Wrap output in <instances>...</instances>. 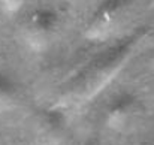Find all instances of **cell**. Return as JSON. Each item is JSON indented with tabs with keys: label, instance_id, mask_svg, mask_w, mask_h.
Here are the masks:
<instances>
[{
	"label": "cell",
	"instance_id": "3",
	"mask_svg": "<svg viewBox=\"0 0 154 145\" xmlns=\"http://www.w3.org/2000/svg\"><path fill=\"white\" fill-rule=\"evenodd\" d=\"M142 115V105L132 96L117 97L106 109V124L118 132L132 129Z\"/></svg>",
	"mask_w": 154,
	"mask_h": 145
},
{
	"label": "cell",
	"instance_id": "4",
	"mask_svg": "<svg viewBox=\"0 0 154 145\" xmlns=\"http://www.w3.org/2000/svg\"><path fill=\"white\" fill-rule=\"evenodd\" d=\"M55 15L50 11H36L29 15L23 26V36L32 48L41 49L48 45L55 32Z\"/></svg>",
	"mask_w": 154,
	"mask_h": 145
},
{
	"label": "cell",
	"instance_id": "5",
	"mask_svg": "<svg viewBox=\"0 0 154 145\" xmlns=\"http://www.w3.org/2000/svg\"><path fill=\"white\" fill-rule=\"evenodd\" d=\"M66 124L55 111L42 112L33 126V145H61Z\"/></svg>",
	"mask_w": 154,
	"mask_h": 145
},
{
	"label": "cell",
	"instance_id": "1",
	"mask_svg": "<svg viewBox=\"0 0 154 145\" xmlns=\"http://www.w3.org/2000/svg\"><path fill=\"white\" fill-rule=\"evenodd\" d=\"M132 44L133 41H127L93 60L75 79H72L66 91V100L84 102L102 90L103 85L126 64V60L132 52Z\"/></svg>",
	"mask_w": 154,
	"mask_h": 145
},
{
	"label": "cell",
	"instance_id": "2",
	"mask_svg": "<svg viewBox=\"0 0 154 145\" xmlns=\"http://www.w3.org/2000/svg\"><path fill=\"white\" fill-rule=\"evenodd\" d=\"M133 0H105L93 17L88 36L103 38L111 33L123 20H126Z\"/></svg>",
	"mask_w": 154,
	"mask_h": 145
},
{
	"label": "cell",
	"instance_id": "6",
	"mask_svg": "<svg viewBox=\"0 0 154 145\" xmlns=\"http://www.w3.org/2000/svg\"><path fill=\"white\" fill-rule=\"evenodd\" d=\"M24 0H2V3L8 8V9H11V11H14V9H18L20 6H21V3H23Z\"/></svg>",
	"mask_w": 154,
	"mask_h": 145
},
{
	"label": "cell",
	"instance_id": "8",
	"mask_svg": "<svg viewBox=\"0 0 154 145\" xmlns=\"http://www.w3.org/2000/svg\"><path fill=\"white\" fill-rule=\"evenodd\" d=\"M84 145H97V144H96L94 141H88V142H85Z\"/></svg>",
	"mask_w": 154,
	"mask_h": 145
},
{
	"label": "cell",
	"instance_id": "7",
	"mask_svg": "<svg viewBox=\"0 0 154 145\" xmlns=\"http://www.w3.org/2000/svg\"><path fill=\"white\" fill-rule=\"evenodd\" d=\"M8 96H9V90H8V87L3 84V81L0 79V106L8 100Z\"/></svg>",
	"mask_w": 154,
	"mask_h": 145
},
{
	"label": "cell",
	"instance_id": "9",
	"mask_svg": "<svg viewBox=\"0 0 154 145\" xmlns=\"http://www.w3.org/2000/svg\"><path fill=\"white\" fill-rule=\"evenodd\" d=\"M147 145H154V142H150V144H147Z\"/></svg>",
	"mask_w": 154,
	"mask_h": 145
}]
</instances>
